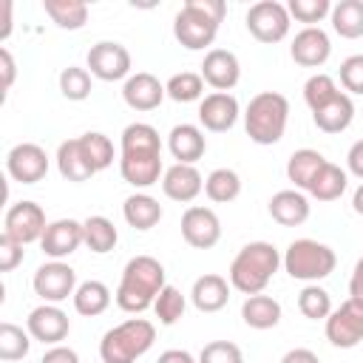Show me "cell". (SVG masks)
Listing matches in <instances>:
<instances>
[{"mask_svg":"<svg viewBox=\"0 0 363 363\" xmlns=\"http://www.w3.org/2000/svg\"><path fill=\"white\" fill-rule=\"evenodd\" d=\"M352 207H354L357 216H363V182H360V187H357L354 196H352Z\"/></svg>","mask_w":363,"mask_h":363,"instance_id":"obj_54","label":"cell"},{"mask_svg":"<svg viewBox=\"0 0 363 363\" xmlns=\"http://www.w3.org/2000/svg\"><path fill=\"white\" fill-rule=\"evenodd\" d=\"M164 267L153 258V255H133L119 278L116 286V306L122 312L139 315L145 309L153 306V301L159 298V292L164 289Z\"/></svg>","mask_w":363,"mask_h":363,"instance_id":"obj_2","label":"cell"},{"mask_svg":"<svg viewBox=\"0 0 363 363\" xmlns=\"http://www.w3.org/2000/svg\"><path fill=\"white\" fill-rule=\"evenodd\" d=\"M0 71H3V91H9L17 77V65H14V57L9 48H0Z\"/></svg>","mask_w":363,"mask_h":363,"instance_id":"obj_48","label":"cell"},{"mask_svg":"<svg viewBox=\"0 0 363 363\" xmlns=\"http://www.w3.org/2000/svg\"><path fill=\"white\" fill-rule=\"evenodd\" d=\"M167 96L164 85L159 82V77L147 74V71H136L125 79L122 85V99L128 108L133 111H153L162 105V99Z\"/></svg>","mask_w":363,"mask_h":363,"instance_id":"obj_20","label":"cell"},{"mask_svg":"<svg viewBox=\"0 0 363 363\" xmlns=\"http://www.w3.org/2000/svg\"><path fill=\"white\" fill-rule=\"evenodd\" d=\"M335 267H337L335 250L315 238H295L284 252V269L295 281L318 284L326 275H332Z\"/></svg>","mask_w":363,"mask_h":363,"instance_id":"obj_6","label":"cell"},{"mask_svg":"<svg viewBox=\"0 0 363 363\" xmlns=\"http://www.w3.org/2000/svg\"><path fill=\"white\" fill-rule=\"evenodd\" d=\"M119 173L122 179L136 187L145 190L150 184L159 182V176H164L162 170V139L159 130L147 122H130L122 130L119 139Z\"/></svg>","mask_w":363,"mask_h":363,"instance_id":"obj_1","label":"cell"},{"mask_svg":"<svg viewBox=\"0 0 363 363\" xmlns=\"http://www.w3.org/2000/svg\"><path fill=\"white\" fill-rule=\"evenodd\" d=\"M230 281L224 275H216V272H207L201 278L193 281V289H190V301L199 312H218L227 306L230 301Z\"/></svg>","mask_w":363,"mask_h":363,"instance_id":"obj_23","label":"cell"},{"mask_svg":"<svg viewBox=\"0 0 363 363\" xmlns=\"http://www.w3.org/2000/svg\"><path fill=\"white\" fill-rule=\"evenodd\" d=\"M162 190L167 199L187 204L204 190V179L196 170V164H170L162 176Z\"/></svg>","mask_w":363,"mask_h":363,"instance_id":"obj_22","label":"cell"},{"mask_svg":"<svg viewBox=\"0 0 363 363\" xmlns=\"http://www.w3.org/2000/svg\"><path fill=\"white\" fill-rule=\"evenodd\" d=\"M6 170L20 184H37L48 173V153L37 142H20L6 153Z\"/></svg>","mask_w":363,"mask_h":363,"instance_id":"obj_13","label":"cell"},{"mask_svg":"<svg viewBox=\"0 0 363 363\" xmlns=\"http://www.w3.org/2000/svg\"><path fill=\"white\" fill-rule=\"evenodd\" d=\"M326 164V156L320 150H312V147H301L289 156L286 162V179L295 184V190H309L315 173Z\"/></svg>","mask_w":363,"mask_h":363,"instance_id":"obj_29","label":"cell"},{"mask_svg":"<svg viewBox=\"0 0 363 363\" xmlns=\"http://www.w3.org/2000/svg\"><path fill=\"white\" fill-rule=\"evenodd\" d=\"M349 298H354V301L363 303V258L354 264V272L349 278Z\"/></svg>","mask_w":363,"mask_h":363,"instance_id":"obj_51","label":"cell"},{"mask_svg":"<svg viewBox=\"0 0 363 363\" xmlns=\"http://www.w3.org/2000/svg\"><path fill=\"white\" fill-rule=\"evenodd\" d=\"M332 54V40L329 34L320 28V26H309V28H301L295 37H292V45H289V57L303 65V68H320Z\"/></svg>","mask_w":363,"mask_h":363,"instance_id":"obj_17","label":"cell"},{"mask_svg":"<svg viewBox=\"0 0 363 363\" xmlns=\"http://www.w3.org/2000/svg\"><path fill=\"white\" fill-rule=\"evenodd\" d=\"M204 193L210 201L216 204H230L241 196V176L230 167H216L207 179H204Z\"/></svg>","mask_w":363,"mask_h":363,"instance_id":"obj_35","label":"cell"},{"mask_svg":"<svg viewBox=\"0 0 363 363\" xmlns=\"http://www.w3.org/2000/svg\"><path fill=\"white\" fill-rule=\"evenodd\" d=\"M0 11H3V20H0V43H6L9 34H11V0H3L0 3Z\"/></svg>","mask_w":363,"mask_h":363,"instance_id":"obj_53","label":"cell"},{"mask_svg":"<svg viewBox=\"0 0 363 363\" xmlns=\"http://www.w3.org/2000/svg\"><path fill=\"white\" fill-rule=\"evenodd\" d=\"M164 91L173 102H196V99L201 102L204 99V79L196 71H182L164 82Z\"/></svg>","mask_w":363,"mask_h":363,"instance_id":"obj_37","label":"cell"},{"mask_svg":"<svg viewBox=\"0 0 363 363\" xmlns=\"http://www.w3.org/2000/svg\"><path fill=\"white\" fill-rule=\"evenodd\" d=\"M289 122V99L278 91H261L244 111V130L255 145H275L284 139Z\"/></svg>","mask_w":363,"mask_h":363,"instance_id":"obj_4","label":"cell"},{"mask_svg":"<svg viewBox=\"0 0 363 363\" xmlns=\"http://www.w3.org/2000/svg\"><path fill=\"white\" fill-rule=\"evenodd\" d=\"M340 85L349 94L363 96V54H352L340 62Z\"/></svg>","mask_w":363,"mask_h":363,"instance_id":"obj_45","label":"cell"},{"mask_svg":"<svg viewBox=\"0 0 363 363\" xmlns=\"http://www.w3.org/2000/svg\"><path fill=\"white\" fill-rule=\"evenodd\" d=\"M60 94L71 102H82L91 96V71L79 65H68L60 71Z\"/></svg>","mask_w":363,"mask_h":363,"instance_id":"obj_41","label":"cell"},{"mask_svg":"<svg viewBox=\"0 0 363 363\" xmlns=\"http://www.w3.org/2000/svg\"><path fill=\"white\" fill-rule=\"evenodd\" d=\"M340 94L337 82L329 77V74H312L306 82H303V102L309 105V111H320L323 105H329L335 96Z\"/></svg>","mask_w":363,"mask_h":363,"instance_id":"obj_40","label":"cell"},{"mask_svg":"<svg viewBox=\"0 0 363 363\" xmlns=\"http://www.w3.org/2000/svg\"><path fill=\"white\" fill-rule=\"evenodd\" d=\"M346 184H349L346 170L337 167V164H332V162H326V164L315 173V179H312V184H309L306 193H309L312 199H318V201H335V199H340V196L346 193Z\"/></svg>","mask_w":363,"mask_h":363,"instance_id":"obj_30","label":"cell"},{"mask_svg":"<svg viewBox=\"0 0 363 363\" xmlns=\"http://www.w3.org/2000/svg\"><path fill=\"white\" fill-rule=\"evenodd\" d=\"M45 227H48V221L37 201H17L6 210V218H3V235H9L11 241H17L23 247L40 241Z\"/></svg>","mask_w":363,"mask_h":363,"instance_id":"obj_10","label":"cell"},{"mask_svg":"<svg viewBox=\"0 0 363 363\" xmlns=\"http://www.w3.org/2000/svg\"><path fill=\"white\" fill-rule=\"evenodd\" d=\"M43 9L51 23L65 31H77L88 23V3L82 0H43Z\"/></svg>","mask_w":363,"mask_h":363,"instance_id":"obj_31","label":"cell"},{"mask_svg":"<svg viewBox=\"0 0 363 363\" xmlns=\"http://www.w3.org/2000/svg\"><path fill=\"white\" fill-rule=\"evenodd\" d=\"M23 261V244L11 241L9 235H0V272H11Z\"/></svg>","mask_w":363,"mask_h":363,"instance_id":"obj_46","label":"cell"},{"mask_svg":"<svg viewBox=\"0 0 363 363\" xmlns=\"http://www.w3.org/2000/svg\"><path fill=\"white\" fill-rule=\"evenodd\" d=\"M201 79L210 88L230 94V88H235L238 79H241V62H238V57L233 51H227V48H210L204 54V62H201Z\"/></svg>","mask_w":363,"mask_h":363,"instance_id":"obj_19","label":"cell"},{"mask_svg":"<svg viewBox=\"0 0 363 363\" xmlns=\"http://www.w3.org/2000/svg\"><path fill=\"white\" fill-rule=\"evenodd\" d=\"M238 99L227 91H213L199 102V122L204 125V130L213 133H224L238 122Z\"/></svg>","mask_w":363,"mask_h":363,"instance_id":"obj_18","label":"cell"},{"mask_svg":"<svg viewBox=\"0 0 363 363\" xmlns=\"http://www.w3.org/2000/svg\"><path fill=\"white\" fill-rule=\"evenodd\" d=\"M312 119H315L318 130H323V133H343L352 125V119H354V102H352L349 94L340 91L329 105L315 111Z\"/></svg>","mask_w":363,"mask_h":363,"instance_id":"obj_26","label":"cell"},{"mask_svg":"<svg viewBox=\"0 0 363 363\" xmlns=\"http://www.w3.org/2000/svg\"><path fill=\"white\" fill-rule=\"evenodd\" d=\"M241 320L250 326V329H275L281 323V303L272 298V295H250L244 303H241Z\"/></svg>","mask_w":363,"mask_h":363,"instance_id":"obj_25","label":"cell"},{"mask_svg":"<svg viewBox=\"0 0 363 363\" xmlns=\"http://www.w3.org/2000/svg\"><path fill=\"white\" fill-rule=\"evenodd\" d=\"M156 340V326L147 318H128L108 329L99 340L102 363H136Z\"/></svg>","mask_w":363,"mask_h":363,"instance_id":"obj_5","label":"cell"},{"mask_svg":"<svg viewBox=\"0 0 363 363\" xmlns=\"http://www.w3.org/2000/svg\"><path fill=\"white\" fill-rule=\"evenodd\" d=\"M218 26L210 14H204L196 0H187L182 6V11L173 17V37L187 48V51H201L207 45H213L216 34H218Z\"/></svg>","mask_w":363,"mask_h":363,"instance_id":"obj_8","label":"cell"},{"mask_svg":"<svg viewBox=\"0 0 363 363\" xmlns=\"http://www.w3.org/2000/svg\"><path fill=\"white\" fill-rule=\"evenodd\" d=\"M326 340L337 349H354L363 340V303L346 298L326 318Z\"/></svg>","mask_w":363,"mask_h":363,"instance_id":"obj_12","label":"cell"},{"mask_svg":"<svg viewBox=\"0 0 363 363\" xmlns=\"http://www.w3.org/2000/svg\"><path fill=\"white\" fill-rule=\"evenodd\" d=\"M272 221L281 227H298L309 218V199L301 190H278L267 204Z\"/></svg>","mask_w":363,"mask_h":363,"instance_id":"obj_24","label":"cell"},{"mask_svg":"<svg viewBox=\"0 0 363 363\" xmlns=\"http://www.w3.org/2000/svg\"><path fill=\"white\" fill-rule=\"evenodd\" d=\"M284 264V255L269 241H250L238 250V255L230 264V286L250 295H258L267 289L278 267Z\"/></svg>","mask_w":363,"mask_h":363,"instance_id":"obj_3","label":"cell"},{"mask_svg":"<svg viewBox=\"0 0 363 363\" xmlns=\"http://www.w3.org/2000/svg\"><path fill=\"white\" fill-rule=\"evenodd\" d=\"M156 363H199V360L190 352H184V349H167V352L159 354Z\"/></svg>","mask_w":363,"mask_h":363,"instance_id":"obj_52","label":"cell"},{"mask_svg":"<svg viewBox=\"0 0 363 363\" xmlns=\"http://www.w3.org/2000/svg\"><path fill=\"white\" fill-rule=\"evenodd\" d=\"M31 286L45 303H62V301H68V295L74 298L79 284H77L74 267H68L65 261H48V264L37 267Z\"/></svg>","mask_w":363,"mask_h":363,"instance_id":"obj_11","label":"cell"},{"mask_svg":"<svg viewBox=\"0 0 363 363\" xmlns=\"http://www.w3.org/2000/svg\"><path fill=\"white\" fill-rule=\"evenodd\" d=\"M28 349H31V335H28V329L3 320V323H0V360H6V363L23 360V357L28 354Z\"/></svg>","mask_w":363,"mask_h":363,"instance_id":"obj_36","label":"cell"},{"mask_svg":"<svg viewBox=\"0 0 363 363\" xmlns=\"http://www.w3.org/2000/svg\"><path fill=\"white\" fill-rule=\"evenodd\" d=\"M247 31L258 40V43H281L286 34H289V26H292V17H289V9L278 0H258L250 6L247 17Z\"/></svg>","mask_w":363,"mask_h":363,"instance_id":"obj_7","label":"cell"},{"mask_svg":"<svg viewBox=\"0 0 363 363\" xmlns=\"http://www.w3.org/2000/svg\"><path fill=\"white\" fill-rule=\"evenodd\" d=\"M184 306H187L184 295H182L176 286H170V284H167V286L159 292V298L153 301V312H156L159 323H164V326H173V323L184 315Z\"/></svg>","mask_w":363,"mask_h":363,"instance_id":"obj_42","label":"cell"},{"mask_svg":"<svg viewBox=\"0 0 363 363\" xmlns=\"http://www.w3.org/2000/svg\"><path fill=\"white\" fill-rule=\"evenodd\" d=\"M346 164H349V173L357 176V179L363 182V139H357V142L349 147V153H346Z\"/></svg>","mask_w":363,"mask_h":363,"instance_id":"obj_49","label":"cell"},{"mask_svg":"<svg viewBox=\"0 0 363 363\" xmlns=\"http://www.w3.org/2000/svg\"><path fill=\"white\" fill-rule=\"evenodd\" d=\"M130 51L116 43V40H99L96 45H91L88 51V68L91 77L102 79V82H116V79H128L130 77Z\"/></svg>","mask_w":363,"mask_h":363,"instance_id":"obj_9","label":"cell"},{"mask_svg":"<svg viewBox=\"0 0 363 363\" xmlns=\"http://www.w3.org/2000/svg\"><path fill=\"white\" fill-rule=\"evenodd\" d=\"M40 363H79V354L71 349V346H51L43 357H40Z\"/></svg>","mask_w":363,"mask_h":363,"instance_id":"obj_47","label":"cell"},{"mask_svg":"<svg viewBox=\"0 0 363 363\" xmlns=\"http://www.w3.org/2000/svg\"><path fill=\"white\" fill-rule=\"evenodd\" d=\"M167 150L173 153L176 164H196L204 156V150H207L204 130L199 125H190V122L176 125L167 133Z\"/></svg>","mask_w":363,"mask_h":363,"instance_id":"obj_21","label":"cell"},{"mask_svg":"<svg viewBox=\"0 0 363 363\" xmlns=\"http://www.w3.org/2000/svg\"><path fill=\"white\" fill-rule=\"evenodd\" d=\"M182 238L193 250H210L221 238V221L210 207H187L182 216Z\"/></svg>","mask_w":363,"mask_h":363,"instance_id":"obj_15","label":"cell"},{"mask_svg":"<svg viewBox=\"0 0 363 363\" xmlns=\"http://www.w3.org/2000/svg\"><path fill=\"white\" fill-rule=\"evenodd\" d=\"M111 306V289L102 281H82L74 292V309L85 318H96Z\"/></svg>","mask_w":363,"mask_h":363,"instance_id":"obj_34","label":"cell"},{"mask_svg":"<svg viewBox=\"0 0 363 363\" xmlns=\"http://www.w3.org/2000/svg\"><path fill=\"white\" fill-rule=\"evenodd\" d=\"M286 9H289V17H295L298 23H306V28L332 14L329 0H289Z\"/></svg>","mask_w":363,"mask_h":363,"instance_id":"obj_43","label":"cell"},{"mask_svg":"<svg viewBox=\"0 0 363 363\" xmlns=\"http://www.w3.org/2000/svg\"><path fill=\"white\" fill-rule=\"evenodd\" d=\"M122 216H125V221H128L133 230L145 233V230H150V227L159 224V218H162V204H159L150 193H133V196L125 199Z\"/></svg>","mask_w":363,"mask_h":363,"instance_id":"obj_28","label":"cell"},{"mask_svg":"<svg viewBox=\"0 0 363 363\" xmlns=\"http://www.w3.org/2000/svg\"><path fill=\"white\" fill-rule=\"evenodd\" d=\"M79 244H85V233H82V221H77V218L48 221V227H45V233L40 238V247L51 261L68 258L71 252L79 250Z\"/></svg>","mask_w":363,"mask_h":363,"instance_id":"obj_16","label":"cell"},{"mask_svg":"<svg viewBox=\"0 0 363 363\" xmlns=\"http://www.w3.org/2000/svg\"><path fill=\"white\" fill-rule=\"evenodd\" d=\"M57 170H60V176L68 179V182H88V179L96 173V170L88 164L85 153H82L79 136L60 142V147H57Z\"/></svg>","mask_w":363,"mask_h":363,"instance_id":"obj_27","label":"cell"},{"mask_svg":"<svg viewBox=\"0 0 363 363\" xmlns=\"http://www.w3.org/2000/svg\"><path fill=\"white\" fill-rule=\"evenodd\" d=\"M281 363H320V357L312 352V349H289L284 357H281Z\"/></svg>","mask_w":363,"mask_h":363,"instance_id":"obj_50","label":"cell"},{"mask_svg":"<svg viewBox=\"0 0 363 363\" xmlns=\"http://www.w3.org/2000/svg\"><path fill=\"white\" fill-rule=\"evenodd\" d=\"M79 145H82V153H85L88 164H91L96 173L113 164V142H111L105 133L88 130V133L79 136Z\"/></svg>","mask_w":363,"mask_h":363,"instance_id":"obj_38","label":"cell"},{"mask_svg":"<svg viewBox=\"0 0 363 363\" xmlns=\"http://www.w3.org/2000/svg\"><path fill=\"white\" fill-rule=\"evenodd\" d=\"M82 233H85V247L91 252H96V255L111 252L116 247V241H119V233H116L113 221L105 218V216H88L82 221Z\"/></svg>","mask_w":363,"mask_h":363,"instance_id":"obj_33","label":"cell"},{"mask_svg":"<svg viewBox=\"0 0 363 363\" xmlns=\"http://www.w3.org/2000/svg\"><path fill=\"white\" fill-rule=\"evenodd\" d=\"M332 28L346 37V40H357L363 37V0H340L332 6Z\"/></svg>","mask_w":363,"mask_h":363,"instance_id":"obj_32","label":"cell"},{"mask_svg":"<svg viewBox=\"0 0 363 363\" xmlns=\"http://www.w3.org/2000/svg\"><path fill=\"white\" fill-rule=\"evenodd\" d=\"M298 309L309 320H326L332 315V298H329V292L323 286L306 284L301 289V295H298Z\"/></svg>","mask_w":363,"mask_h":363,"instance_id":"obj_39","label":"cell"},{"mask_svg":"<svg viewBox=\"0 0 363 363\" xmlns=\"http://www.w3.org/2000/svg\"><path fill=\"white\" fill-rule=\"evenodd\" d=\"M199 363H244V354L233 340H213L199 352Z\"/></svg>","mask_w":363,"mask_h":363,"instance_id":"obj_44","label":"cell"},{"mask_svg":"<svg viewBox=\"0 0 363 363\" xmlns=\"http://www.w3.org/2000/svg\"><path fill=\"white\" fill-rule=\"evenodd\" d=\"M26 329L34 340L48 343V346H60L71 332V320L57 303H40L28 312Z\"/></svg>","mask_w":363,"mask_h":363,"instance_id":"obj_14","label":"cell"}]
</instances>
